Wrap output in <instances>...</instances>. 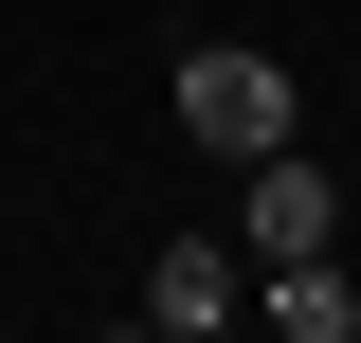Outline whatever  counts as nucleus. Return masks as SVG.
I'll return each instance as SVG.
<instances>
[{
  "label": "nucleus",
  "instance_id": "3",
  "mask_svg": "<svg viewBox=\"0 0 361 343\" xmlns=\"http://www.w3.org/2000/svg\"><path fill=\"white\" fill-rule=\"evenodd\" d=\"M235 307H253V253H235V235H180V253L127 289V325L145 343H199V325H235Z\"/></svg>",
  "mask_w": 361,
  "mask_h": 343
},
{
  "label": "nucleus",
  "instance_id": "4",
  "mask_svg": "<svg viewBox=\"0 0 361 343\" xmlns=\"http://www.w3.org/2000/svg\"><path fill=\"white\" fill-rule=\"evenodd\" d=\"M253 307H271L289 343H361V289H343V253H271V271H253Z\"/></svg>",
  "mask_w": 361,
  "mask_h": 343
},
{
  "label": "nucleus",
  "instance_id": "1",
  "mask_svg": "<svg viewBox=\"0 0 361 343\" xmlns=\"http://www.w3.org/2000/svg\"><path fill=\"white\" fill-rule=\"evenodd\" d=\"M180 145H217V163H271V145H307V90H289V54L199 37V54H180Z\"/></svg>",
  "mask_w": 361,
  "mask_h": 343
},
{
  "label": "nucleus",
  "instance_id": "2",
  "mask_svg": "<svg viewBox=\"0 0 361 343\" xmlns=\"http://www.w3.org/2000/svg\"><path fill=\"white\" fill-rule=\"evenodd\" d=\"M235 181H253V199H235V253H343V181H325L307 163V145H271V163H235Z\"/></svg>",
  "mask_w": 361,
  "mask_h": 343
}]
</instances>
